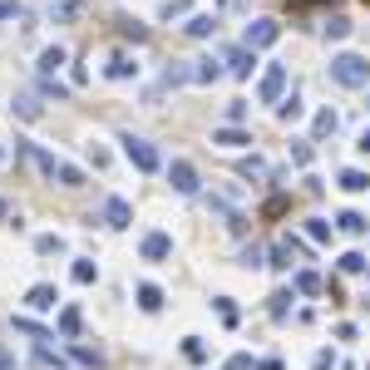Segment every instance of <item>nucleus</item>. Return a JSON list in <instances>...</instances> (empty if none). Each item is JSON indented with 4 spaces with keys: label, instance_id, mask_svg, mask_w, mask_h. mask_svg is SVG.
<instances>
[{
    "label": "nucleus",
    "instance_id": "obj_16",
    "mask_svg": "<svg viewBox=\"0 0 370 370\" xmlns=\"http://www.w3.org/2000/svg\"><path fill=\"white\" fill-rule=\"evenodd\" d=\"M306 237H311L316 247H326V242H331V223H326V218H306Z\"/></svg>",
    "mask_w": 370,
    "mask_h": 370
},
{
    "label": "nucleus",
    "instance_id": "obj_24",
    "mask_svg": "<svg viewBox=\"0 0 370 370\" xmlns=\"http://www.w3.org/2000/svg\"><path fill=\"white\" fill-rule=\"evenodd\" d=\"M311 134H316V138H326V134H336V109H321V114H316Z\"/></svg>",
    "mask_w": 370,
    "mask_h": 370
},
{
    "label": "nucleus",
    "instance_id": "obj_23",
    "mask_svg": "<svg viewBox=\"0 0 370 370\" xmlns=\"http://www.w3.org/2000/svg\"><path fill=\"white\" fill-rule=\"evenodd\" d=\"M277 114H282V124H291V119H301V99H296V89H291V99L282 94V104H277Z\"/></svg>",
    "mask_w": 370,
    "mask_h": 370
},
{
    "label": "nucleus",
    "instance_id": "obj_15",
    "mask_svg": "<svg viewBox=\"0 0 370 370\" xmlns=\"http://www.w3.org/2000/svg\"><path fill=\"white\" fill-rule=\"evenodd\" d=\"M183 30H188L193 40H207V35L218 30V20H213V15H188V25H183Z\"/></svg>",
    "mask_w": 370,
    "mask_h": 370
},
{
    "label": "nucleus",
    "instance_id": "obj_29",
    "mask_svg": "<svg viewBox=\"0 0 370 370\" xmlns=\"http://www.w3.org/2000/svg\"><path fill=\"white\" fill-rule=\"evenodd\" d=\"M79 287H89V282H99V267H94V262H74V272H70Z\"/></svg>",
    "mask_w": 370,
    "mask_h": 370
},
{
    "label": "nucleus",
    "instance_id": "obj_27",
    "mask_svg": "<svg viewBox=\"0 0 370 370\" xmlns=\"http://www.w3.org/2000/svg\"><path fill=\"white\" fill-rule=\"evenodd\" d=\"M55 178H60L65 188H84V173H79L74 163H60V168H55Z\"/></svg>",
    "mask_w": 370,
    "mask_h": 370
},
{
    "label": "nucleus",
    "instance_id": "obj_22",
    "mask_svg": "<svg viewBox=\"0 0 370 370\" xmlns=\"http://www.w3.org/2000/svg\"><path fill=\"white\" fill-rule=\"evenodd\" d=\"M341 188H346V193H365V188H370V178H365L360 168H346V173H341Z\"/></svg>",
    "mask_w": 370,
    "mask_h": 370
},
{
    "label": "nucleus",
    "instance_id": "obj_21",
    "mask_svg": "<svg viewBox=\"0 0 370 370\" xmlns=\"http://www.w3.org/2000/svg\"><path fill=\"white\" fill-rule=\"evenodd\" d=\"M129 74H138V65H134L129 55H114V60H109V79H129Z\"/></svg>",
    "mask_w": 370,
    "mask_h": 370
},
{
    "label": "nucleus",
    "instance_id": "obj_44",
    "mask_svg": "<svg viewBox=\"0 0 370 370\" xmlns=\"http://www.w3.org/2000/svg\"><path fill=\"white\" fill-rule=\"evenodd\" d=\"M10 15H20V6L15 0H0V20H10Z\"/></svg>",
    "mask_w": 370,
    "mask_h": 370
},
{
    "label": "nucleus",
    "instance_id": "obj_42",
    "mask_svg": "<svg viewBox=\"0 0 370 370\" xmlns=\"http://www.w3.org/2000/svg\"><path fill=\"white\" fill-rule=\"evenodd\" d=\"M311 370H336V355H331V351H321V355H316V365H311Z\"/></svg>",
    "mask_w": 370,
    "mask_h": 370
},
{
    "label": "nucleus",
    "instance_id": "obj_40",
    "mask_svg": "<svg viewBox=\"0 0 370 370\" xmlns=\"http://www.w3.org/2000/svg\"><path fill=\"white\" fill-rule=\"evenodd\" d=\"M242 173H247V178H262V173H267V163H262V158H247Z\"/></svg>",
    "mask_w": 370,
    "mask_h": 370
},
{
    "label": "nucleus",
    "instance_id": "obj_31",
    "mask_svg": "<svg viewBox=\"0 0 370 370\" xmlns=\"http://www.w3.org/2000/svg\"><path fill=\"white\" fill-rule=\"evenodd\" d=\"M183 355H188L193 365H202V360H207V346H202L198 336H188V341H183Z\"/></svg>",
    "mask_w": 370,
    "mask_h": 370
},
{
    "label": "nucleus",
    "instance_id": "obj_26",
    "mask_svg": "<svg viewBox=\"0 0 370 370\" xmlns=\"http://www.w3.org/2000/svg\"><path fill=\"white\" fill-rule=\"evenodd\" d=\"M119 35H124V40H134V45H143V40H148V30H143L138 20H129V15L119 20Z\"/></svg>",
    "mask_w": 370,
    "mask_h": 370
},
{
    "label": "nucleus",
    "instance_id": "obj_10",
    "mask_svg": "<svg viewBox=\"0 0 370 370\" xmlns=\"http://www.w3.org/2000/svg\"><path fill=\"white\" fill-rule=\"evenodd\" d=\"M20 153L30 158V163H35V168H40L45 178H55V168H60V163H55V158H49V153H45L40 143H20Z\"/></svg>",
    "mask_w": 370,
    "mask_h": 370
},
{
    "label": "nucleus",
    "instance_id": "obj_35",
    "mask_svg": "<svg viewBox=\"0 0 370 370\" xmlns=\"http://www.w3.org/2000/svg\"><path fill=\"white\" fill-rule=\"evenodd\" d=\"M188 15V0H163V20H183Z\"/></svg>",
    "mask_w": 370,
    "mask_h": 370
},
{
    "label": "nucleus",
    "instance_id": "obj_25",
    "mask_svg": "<svg viewBox=\"0 0 370 370\" xmlns=\"http://www.w3.org/2000/svg\"><path fill=\"white\" fill-rule=\"evenodd\" d=\"M267 311H272V321H287V316H291V291H277Z\"/></svg>",
    "mask_w": 370,
    "mask_h": 370
},
{
    "label": "nucleus",
    "instance_id": "obj_37",
    "mask_svg": "<svg viewBox=\"0 0 370 370\" xmlns=\"http://www.w3.org/2000/svg\"><path fill=\"white\" fill-rule=\"evenodd\" d=\"M291 158H296V168H306V163H311V138H301V143L291 148Z\"/></svg>",
    "mask_w": 370,
    "mask_h": 370
},
{
    "label": "nucleus",
    "instance_id": "obj_2",
    "mask_svg": "<svg viewBox=\"0 0 370 370\" xmlns=\"http://www.w3.org/2000/svg\"><path fill=\"white\" fill-rule=\"evenodd\" d=\"M119 143H124V158H129V163H134L138 173H158V163H163V158H158V148H153L148 138H134V134H124Z\"/></svg>",
    "mask_w": 370,
    "mask_h": 370
},
{
    "label": "nucleus",
    "instance_id": "obj_12",
    "mask_svg": "<svg viewBox=\"0 0 370 370\" xmlns=\"http://www.w3.org/2000/svg\"><path fill=\"white\" fill-rule=\"evenodd\" d=\"M79 326H84L79 306H65V311H60V336H65V341H74V336H79Z\"/></svg>",
    "mask_w": 370,
    "mask_h": 370
},
{
    "label": "nucleus",
    "instance_id": "obj_41",
    "mask_svg": "<svg viewBox=\"0 0 370 370\" xmlns=\"http://www.w3.org/2000/svg\"><path fill=\"white\" fill-rule=\"evenodd\" d=\"M242 119H247V104H242V99L227 104V124H242Z\"/></svg>",
    "mask_w": 370,
    "mask_h": 370
},
{
    "label": "nucleus",
    "instance_id": "obj_14",
    "mask_svg": "<svg viewBox=\"0 0 370 370\" xmlns=\"http://www.w3.org/2000/svg\"><path fill=\"white\" fill-rule=\"evenodd\" d=\"M218 74H223L218 60H193V84H213Z\"/></svg>",
    "mask_w": 370,
    "mask_h": 370
},
{
    "label": "nucleus",
    "instance_id": "obj_11",
    "mask_svg": "<svg viewBox=\"0 0 370 370\" xmlns=\"http://www.w3.org/2000/svg\"><path fill=\"white\" fill-rule=\"evenodd\" d=\"M252 55H257V49H247V45H242V49H232V55H227L223 65H227V70H232L237 79H247V74H252V65H257Z\"/></svg>",
    "mask_w": 370,
    "mask_h": 370
},
{
    "label": "nucleus",
    "instance_id": "obj_5",
    "mask_svg": "<svg viewBox=\"0 0 370 370\" xmlns=\"http://www.w3.org/2000/svg\"><path fill=\"white\" fill-rule=\"evenodd\" d=\"M168 183H173V193L193 198V193H198V168H193V163H183V158H178V163L168 168Z\"/></svg>",
    "mask_w": 370,
    "mask_h": 370
},
{
    "label": "nucleus",
    "instance_id": "obj_30",
    "mask_svg": "<svg viewBox=\"0 0 370 370\" xmlns=\"http://www.w3.org/2000/svg\"><path fill=\"white\" fill-rule=\"evenodd\" d=\"M296 291L301 296H316V291H321V277H316V272H296Z\"/></svg>",
    "mask_w": 370,
    "mask_h": 370
},
{
    "label": "nucleus",
    "instance_id": "obj_3",
    "mask_svg": "<svg viewBox=\"0 0 370 370\" xmlns=\"http://www.w3.org/2000/svg\"><path fill=\"white\" fill-rule=\"evenodd\" d=\"M282 94H287V65H267V74H262V84H257V99L262 104H282Z\"/></svg>",
    "mask_w": 370,
    "mask_h": 370
},
{
    "label": "nucleus",
    "instance_id": "obj_4",
    "mask_svg": "<svg viewBox=\"0 0 370 370\" xmlns=\"http://www.w3.org/2000/svg\"><path fill=\"white\" fill-rule=\"evenodd\" d=\"M277 35H282L277 20H252L247 35H242V45H247V49H267V45H277Z\"/></svg>",
    "mask_w": 370,
    "mask_h": 370
},
{
    "label": "nucleus",
    "instance_id": "obj_39",
    "mask_svg": "<svg viewBox=\"0 0 370 370\" xmlns=\"http://www.w3.org/2000/svg\"><path fill=\"white\" fill-rule=\"evenodd\" d=\"M262 213H267V218H282V213H287V198H267V207H262Z\"/></svg>",
    "mask_w": 370,
    "mask_h": 370
},
{
    "label": "nucleus",
    "instance_id": "obj_28",
    "mask_svg": "<svg viewBox=\"0 0 370 370\" xmlns=\"http://www.w3.org/2000/svg\"><path fill=\"white\" fill-rule=\"evenodd\" d=\"M15 114H20V119H40V99H35V94H20V99H15Z\"/></svg>",
    "mask_w": 370,
    "mask_h": 370
},
{
    "label": "nucleus",
    "instance_id": "obj_46",
    "mask_svg": "<svg viewBox=\"0 0 370 370\" xmlns=\"http://www.w3.org/2000/svg\"><path fill=\"white\" fill-rule=\"evenodd\" d=\"M360 148H365V153H370V129H365V134H360Z\"/></svg>",
    "mask_w": 370,
    "mask_h": 370
},
{
    "label": "nucleus",
    "instance_id": "obj_45",
    "mask_svg": "<svg viewBox=\"0 0 370 370\" xmlns=\"http://www.w3.org/2000/svg\"><path fill=\"white\" fill-rule=\"evenodd\" d=\"M0 370H10V351L6 346H0Z\"/></svg>",
    "mask_w": 370,
    "mask_h": 370
},
{
    "label": "nucleus",
    "instance_id": "obj_13",
    "mask_svg": "<svg viewBox=\"0 0 370 370\" xmlns=\"http://www.w3.org/2000/svg\"><path fill=\"white\" fill-rule=\"evenodd\" d=\"M70 355H74L79 365H89V370H99V365H104V351H94V346H84V341H74V346H70Z\"/></svg>",
    "mask_w": 370,
    "mask_h": 370
},
{
    "label": "nucleus",
    "instance_id": "obj_34",
    "mask_svg": "<svg viewBox=\"0 0 370 370\" xmlns=\"http://www.w3.org/2000/svg\"><path fill=\"white\" fill-rule=\"evenodd\" d=\"M365 267H370V262H365L360 252H346V257H341V272H365Z\"/></svg>",
    "mask_w": 370,
    "mask_h": 370
},
{
    "label": "nucleus",
    "instance_id": "obj_1",
    "mask_svg": "<svg viewBox=\"0 0 370 370\" xmlns=\"http://www.w3.org/2000/svg\"><path fill=\"white\" fill-rule=\"evenodd\" d=\"M331 79H336L341 89H365V84H370V60H360V55H336V60H331Z\"/></svg>",
    "mask_w": 370,
    "mask_h": 370
},
{
    "label": "nucleus",
    "instance_id": "obj_38",
    "mask_svg": "<svg viewBox=\"0 0 370 370\" xmlns=\"http://www.w3.org/2000/svg\"><path fill=\"white\" fill-rule=\"evenodd\" d=\"M262 257H267V252H262V247H257V242H252V247H247V252H242V267H262Z\"/></svg>",
    "mask_w": 370,
    "mask_h": 370
},
{
    "label": "nucleus",
    "instance_id": "obj_47",
    "mask_svg": "<svg viewBox=\"0 0 370 370\" xmlns=\"http://www.w3.org/2000/svg\"><path fill=\"white\" fill-rule=\"evenodd\" d=\"M0 158H6V153H0Z\"/></svg>",
    "mask_w": 370,
    "mask_h": 370
},
{
    "label": "nucleus",
    "instance_id": "obj_8",
    "mask_svg": "<svg viewBox=\"0 0 370 370\" xmlns=\"http://www.w3.org/2000/svg\"><path fill=\"white\" fill-rule=\"evenodd\" d=\"M213 143H218V148H247V143H252V134H247L242 124H227V129H218V134H213Z\"/></svg>",
    "mask_w": 370,
    "mask_h": 370
},
{
    "label": "nucleus",
    "instance_id": "obj_36",
    "mask_svg": "<svg viewBox=\"0 0 370 370\" xmlns=\"http://www.w3.org/2000/svg\"><path fill=\"white\" fill-rule=\"evenodd\" d=\"M218 316L227 326H237V306H232V296H218Z\"/></svg>",
    "mask_w": 370,
    "mask_h": 370
},
{
    "label": "nucleus",
    "instance_id": "obj_7",
    "mask_svg": "<svg viewBox=\"0 0 370 370\" xmlns=\"http://www.w3.org/2000/svg\"><path fill=\"white\" fill-rule=\"evenodd\" d=\"M104 223H109V227H119V232H124V227L134 223V207H129L124 198H109V202H104Z\"/></svg>",
    "mask_w": 370,
    "mask_h": 370
},
{
    "label": "nucleus",
    "instance_id": "obj_43",
    "mask_svg": "<svg viewBox=\"0 0 370 370\" xmlns=\"http://www.w3.org/2000/svg\"><path fill=\"white\" fill-rule=\"evenodd\" d=\"M223 370H252V355H232V360H227Z\"/></svg>",
    "mask_w": 370,
    "mask_h": 370
},
{
    "label": "nucleus",
    "instance_id": "obj_6",
    "mask_svg": "<svg viewBox=\"0 0 370 370\" xmlns=\"http://www.w3.org/2000/svg\"><path fill=\"white\" fill-rule=\"evenodd\" d=\"M55 301H60V291L49 287V282H40V287L25 291V306H30V311H55Z\"/></svg>",
    "mask_w": 370,
    "mask_h": 370
},
{
    "label": "nucleus",
    "instance_id": "obj_19",
    "mask_svg": "<svg viewBox=\"0 0 370 370\" xmlns=\"http://www.w3.org/2000/svg\"><path fill=\"white\" fill-rule=\"evenodd\" d=\"M60 65H65V49H60V45H49L45 55H40V74H55Z\"/></svg>",
    "mask_w": 370,
    "mask_h": 370
},
{
    "label": "nucleus",
    "instance_id": "obj_33",
    "mask_svg": "<svg viewBox=\"0 0 370 370\" xmlns=\"http://www.w3.org/2000/svg\"><path fill=\"white\" fill-rule=\"evenodd\" d=\"M84 10V0H60V6H55V20H74Z\"/></svg>",
    "mask_w": 370,
    "mask_h": 370
},
{
    "label": "nucleus",
    "instance_id": "obj_17",
    "mask_svg": "<svg viewBox=\"0 0 370 370\" xmlns=\"http://www.w3.org/2000/svg\"><path fill=\"white\" fill-rule=\"evenodd\" d=\"M336 227H341V232H346V237H360V232H365V227H370V223H365V218H360V213H341V218H336Z\"/></svg>",
    "mask_w": 370,
    "mask_h": 370
},
{
    "label": "nucleus",
    "instance_id": "obj_32",
    "mask_svg": "<svg viewBox=\"0 0 370 370\" xmlns=\"http://www.w3.org/2000/svg\"><path fill=\"white\" fill-rule=\"evenodd\" d=\"M326 35H331V40H346V35H351V20H346V15H331V20H326Z\"/></svg>",
    "mask_w": 370,
    "mask_h": 370
},
{
    "label": "nucleus",
    "instance_id": "obj_9",
    "mask_svg": "<svg viewBox=\"0 0 370 370\" xmlns=\"http://www.w3.org/2000/svg\"><path fill=\"white\" fill-rule=\"evenodd\" d=\"M168 252H173V237H168V232H148V237H143V257H148V262H163Z\"/></svg>",
    "mask_w": 370,
    "mask_h": 370
},
{
    "label": "nucleus",
    "instance_id": "obj_20",
    "mask_svg": "<svg viewBox=\"0 0 370 370\" xmlns=\"http://www.w3.org/2000/svg\"><path fill=\"white\" fill-rule=\"evenodd\" d=\"M138 306H143V311H158V306H163V291H158L153 282H143V287H138Z\"/></svg>",
    "mask_w": 370,
    "mask_h": 370
},
{
    "label": "nucleus",
    "instance_id": "obj_18",
    "mask_svg": "<svg viewBox=\"0 0 370 370\" xmlns=\"http://www.w3.org/2000/svg\"><path fill=\"white\" fill-rule=\"evenodd\" d=\"M35 252H40V257H60V252H65V237L45 232V237H35Z\"/></svg>",
    "mask_w": 370,
    "mask_h": 370
}]
</instances>
